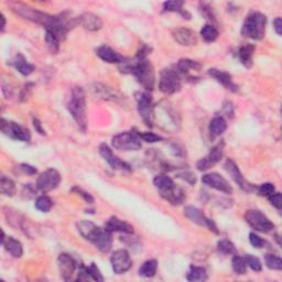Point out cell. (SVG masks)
<instances>
[{
  "instance_id": "cell-42",
  "label": "cell",
  "mask_w": 282,
  "mask_h": 282,
  "mask_svg": "<svg viewBox=\"0 0 282 282\" xmlns=\"http://www.w3.org/2000/svg\"><path fill=\"white\" fill-rule=\"evenodd\" d=\"M266 265L269 269L273 270H282V260L280 257L276 255H266L265 256Z\"/></svg>"
},
{
  "instance_id": "cell-10",
  "label": "cell",
  "mask_w": 282,
  "mask_h": 282,
  "mask_svg": "<svg viewBox=\"0 0 282 282\" xmlns=\"http://www.w3.org/2000/svg\"><path fill=\"white\" fill-rule=\"evenodd\" d=\"M1 132L14 140L27 142V141H30V139H31V134L26 127L17 123L8 122L4 118L1 119Z\"/></svg>"
},
{
  "instance_id": "cell-22",
  "label": "cell",
  "mask_w": 282,
  "mask_h": 282,
  "mask_svg": "<svg viewBox=\"0 0 282 282\" xmlns=\"http://www.w3.org/2000/svg\"><path fill=\"white\" fill-rule=\"evenodd\" d=\"M209 75L213 77L216 82H218L220 85L230 90V92H238V86L233 82V78H231V75L224 72V70H220L217 69H210L209 70Z\"/></svg>"
},
{
  "instance_id": "cell-40",
  "label": "cell",
  "mask_w": 282,
  "mask_h": 282,
  "mask_svg": "<svg viewBox=\"0 0 282 282\" xmlns=\"http://www.w3.org/2000/svg\"><path fill=\"white\" fill-rule=\"evenodd\" d=\"M231 266H233V270L237 275H245L247 270V264L243 257L240 256H234L233 260H231Z\"/></svg>"
},
{
  "instance_id": "cell-1",
  "label": "cell",
  "mask_w": 282,
  "mask_h": 282,
  "mask_svg": "<svg viewBox=\"0 0 282 282\" xmlns=\"http://www.w3.org/2000/svg\"><path fill=\"white\" fill-rule=\"evenodd\" d=\"M150 51L151 49H149L147 45H142V48L139 50L134 61L124 62L122 63L123 67L120 68L122 72L133 74L141 86L145 90H148V92L154 88L155 83L154 69L147 59V55Z\"/></svg>"
},
{
  "instance_id": "cell-14",
  "label": "cell",
  "mask_w": 282,
  "mask_h": 282,
  "mask_svg": "<svg viewBox=\"0 0 282 282\" xmlns=\"http://www.w3.org/2000/svg\"><path fill=\"white\" fill-rule=\"evenodd\" d=\"M224 168L226 171H227V173L230 175V178L235 181V183L237 184L241 190L245 191V192L250 193L255 190V186L253 184H250L248 181L244 178V175L241 174L239 168L237 167V164H236L233 160L228 159L227 161H226Z\"/></svg>"
},
{
  "instance_id": "cell-41",
  "label": "cell",
  "mask_w": 282,
  "mask_h": 282,
  "mask_svg": "<svg viewBox=\"0 0 282 282\" xmlns=\"http://www.w3.org/2000/svg\"><path fill=\"white\" fill-rule=\"evenodd\" d=\"M217 250L224 255H233L236 253L235 245L228 239H221L217 243Z\"/></svg>"
},
{
  "instance_id": "cell-32",
  "label": "cell",
  "mask_w": 282,
  "mask_h": 282,
  "mask_svg": "<svg viewBox=\"0 0 282 282\" xmlns=\"http://www.w3.org/2000/svg\"><path fill=\"white\" fill-rule=\"evenodd\" d=\"M158 269V261L155 259H150L147 260L143 265L140 267L139 269V275L141 277H144V278H152L154 275L157 274Z\"/></svg>"
},
{
  "instance_id": "cell-23",
  "label": "cell",
  "mask_w": 282,
  "mask_h": 282,
  "mask_svg": "<svg viewBox=\"0 0 282 282\" xmlns=\"http://www.w3.org/2000/svg\"><path fill=\"white\" fill-rule=\"evenodd\" d=\"M96 54L99 59H102L104 62L110 64H122L125 62V58L122 57L118 52H116L112 48L107 45H102L96 50Z\"/></svg>"
},
{
  "instance_id": "cell-5",
  "label": "cell",
  "mask_w": 282,
  "mask_h": 282,
  "mask_svg": "<svg viewBox=\"0 0 282 282\" xmlns=\"http://www.w3.org/2000/svg\"><path fill=\"white\" fill-rule=\"evenodd\" d=\"M182 75H181L176 69L170 68L161 70L159 89L163 94L172 95L178 93L182 87Z\"/></svg>"
},
{
  "instance_id": "cell-36",
  "label": "cell",
  "mask_w": 282,
  "mask_h": 282,
  "mask_svg": "<svg viewBox=\"0 0 282 282\" xmlns=\"http://www.w3.org/2000/svg\"><path fill=\"white\" fill-rule=\"evenodd\" d=\"M186 279L189 281H205L208 279V274H206V270L203 267L192 266L189 274L186 275Z\"/></svg>"
},
{
  "instance_id": "cell-21",
  "label": "cell",
  "mask_w": 282,
  "mask_h": 282,
  "mask_svg": "<svg viewBox=\"0 0 282 282\" xmlns=\"http://www.w3.org/2000/svg\"><path fill=\"white\" fill-rule=\"evenodd\" d=\"M105 229L109 233H124L126 235L134 234V227L130 224L126 223L123 219H120L116 216L110 217L105 223Z\"/></svg>"
},
{
  "instance_id": "cell-44",
  "label": "cell",
  "mask_w": 282,
  "mask_h": 282,
  "mask_svg": "<svg viewBox=\"0 0 282 282\" xmlns=\"http://www.w3.org/2000/svg\"><path fill=\"white\" fill-rule=\"evenodd\" d=\"M276 192V188L273 183H264L258 188V194L260 196H265V198H269Z\"/></svg>"
},
{
  "instance_id": "cell-39",
  "label": "cell",
  "mask_w": 282,
  "mask_h": 282,
  "mask_svg": "<svg viewBox=\"0 0 282 282\" xmlns=\"http://www.w3.org/2000/svg\"><path fill=\"white\" fill-rule=\"evenodd\" d=\"M60 40L51 32H45V43H47L50 51L53 54H57L60 51Z\"/></svg>"
},
{
  "instance_id": "cell-16",
  "label": "cell",
  "mask_w": 282,
  "mask_h": 282,
  "mask_svg": "<svg viewBox=\"0 0 282 282\" xmlns=\"http://www.w3.org/2000/svg\"><path fill=\"white\" fill-rule=\"evenodd\" d=\"M202 182L212 189L219 191V192L226 194L233 193V188H231L230 184L227 182V180L218 173H208L203 175Z\"/></svg>"
},
{
  "instance_id": "cell-54",
  "label": "cell",
  "mask_w": 282,
  "mask_h": 282,
  "mask_svg": "<svg viewBox=\"0 0 282 282\" xmlns=\"http://www.w3.org/2000/svg\"><path fill=\"white\" fill-rule=\"evenodd\" d=\"M274 28H275V31L277 32L278 35L282 34V19L280 17L276 18L274 20Z\"/></svg>"
},
{
  "instance_id": "cell-15",
  "label": "cell",
  "mask_w": 282,
  "mask_h": 282,
  "mask_svg": "<svg viewBox=\"0 0 282 282\" xmlns=\"http://www.w3.org/2000/svg\"><path fill=\"white\" fill-rule=\"evenodd\" d=\"M58 266L62 279L65 281H70L76 271V261L69 254H61L58 257Z\"/></svg>"
},
{
  "instance_id": "cell-24",
  "label": "cell",
  "mask_w": 282,
  "mask_h": 282,
  "mask_svg": "<svg viewBox=\"0 0 282 282\" xmlns=\"http://www.w3.org/2000/svg\"><path fill=\"white\" fill-rule=\"evenodd\" d=\"M159 194L161 195V198L172 205H181L186 198L184 191L176 185L167 191H163V192H160Z\"/></svg>"
},
{
  "instance_id": "cell-28",
  "label": "cell",
  "mask_w": 282,
  "mask_h": 282,
  "mask_svg": "<svg viewBox=\"0 0 282 282\" xmlns=\"http://www.w3.org/2000/svg\"><path fill=\"white\" fill-rule=\"evenodd\" d=\"M226 129H227V123H226V120L221 116H216V117L211 120L209 132L211 137L213 139L223 135L226 132Z\"/></svg>"
},
{
  "instance_id": "cell-53",
  "label": "cell",
  "mask_w": 282,
  "mask_h": 282,
  "mask_svg": "<svg viewBox=\"0 0 282 282\" xmlns=\"http://www.w3.org/2000/svg\"><path fill=\"white\" fill-rule=\"evenodd\" d=\"M20 170H21L23 173H27L29 175H34V174H37V172H38L37 169L32 167V165H30V164H21V165H20Z\"/></svg>"
},
{
  "instance_id": "cell-3",
  "label": "cell",
  "mask_w": 282,
  "mask_h": 282,
  "mask_svg": "<svg viewBox=\"0 0 282 282\" xmlns=\"http://www.w3.org/2000/svg\"><path fill=\"white\" fill-rule=\"evenodd\" d=\"M266 26L267 17L265 14L258 11H251L246 17L240 32L243 37L258 41L265 37Z\"/></svg>"
},
{
  "instance_id": "cell-51",
  "label": "cell",
  "mask_w": 282,
  "mask_h": 282,
  "mask_svg": "<svg viewBox=\"0 0 282 282\" xmlns=\"http://www.w3.org/2000/svg\"><path fill=\"white\" fill-rule=\"evenodd\" d=\"M269 202L271 203V205H274L277 210H281L282 208V200H281V193L279 192H275L273 195H270L269 198Z\"/></svg>"
},
{
  "instance_id": "cell-48",
  "label": "cell",
  "mask_w": 282,
  "mask_h": 282,
  "mask_svg": "<svg viewBox=\"0 0 282 282\" xmlns=\"http://www.w3.org/2000/svg\"><path fill=\"white\" fill-rule=\"evenodd\" d=\"M200 11H201V13H202V16L205 19L214 20L215 16H214V12H213V8H211L209 3L201 2L200 3Z\"/></svg>"
},
{
  "instance_id": "cell-6",
  "label": "cell",
  "mask_w": 282,
  "mask_h": 282,
  "mask_svg": "<svg viewBox=\"0 0 282 282\" xmlns=\"http://www.w3.org/2000/svg\"><path fill=\"white\" fill-rule=\"evenodd\" d=\"M135 97L137 100V108L140 117L142 118L147 127L152 128L154 126V105L152 96L148 92H137L135 94Z\"/></svg>"
},
{
  "instance_id": "cell-52",
  "label": "cell",
  "mask_w": 282,
  "mask_h": 282,
  "mask_svg": "<svg viewBox=\"0 0 282 282\" xmlns=\"http://www.w3.org/2000/svg\"><path fill=\"white\" fill-rule=\"evenodd\" d=\"M176 178H179V179H182L184 181H186V182L190 183L191 185H193L196 183V176L194 173L192 172H182V173H179V174H176Z\"/></svg>"
},
{
  "instance_id": "cell-57",
  "label": "cell",
  "mask_w": 282,
  "mask_h": 282,
  "mask_svg": "<svg viewBox=\"0 0 282 282\" xmlns=\"http://www.w3.org/2000/svg\"><path fill=\"white\" fill-rule=\"evenodd\" d=\"M1 20H2V24H1V32L4 31V28H6V17L4 14L1 13Z\"/></svg>"
},
{
  "instance_id": "cell-34",
  "label": "cell",
  "mask_w": 282,
  "mask_h": 282,
  "mask_svg": "<svg viewBox=\"0 0 282 282\" xmlns=\"http://www.w3.org/2000/svg\"><path fill=\"white\" fill-rule=\"evenodd\" d=\"M218 30L216 29L213 24H205V26L201 29V37L208 43L216 41L218 38Z\"/></svg>"
},
{
  "instance_id": "cell-33",
  "label": "cell",
  "mask_w": 282,
  "mask_h": 282,
  "mask_svg": "<svg viewBox=\"0 0 282 282\" xmlns=\"http://www.w3.org/2000/svg\"><path fill=\"white\" fill-rule=\"evenodd\" d=\"M153 184L155 188L158 189L159 193L163 192V191H167L171 188H173L175 185V183L173 182V180L168 176L167 174H159L154 178L153 180Z\"/></svg>"
},
{
  "instance_id": "cell-13",
  "label": "cell",
  "mask_w": 282,
  "mask_h": 282,
  "mask_svg": "<svg viewBox=\"0 0 282 282\" xmlns=\"http://www.w3.org/2000/svg\"><path fill=\"white\" fill-rule=\"evenodd\" d=\"M110 264H112L115 274L122 275L127 273L132 268L133 260L130 258V255L127 250L119 249L116 250L110 257Z\"/></svg>"
},
{
  "instance_id": "cell-47",
  "label": "cell",
  "mask_w": 282,
  "mask_h": 282,
  "mask_svg": "<svg viewBox=\"0 0 282 282\" xmlns=\"http://www.w3.org/2000/svg\"><path fill=\"white\" fill-rule=\"evenodd\" d=\"M249 241H250V244L255 247V248H258V249L264 248L266 245H268L266 240H264L260 237V236H258L255 233L249 234Z\"/></svg>"
},
{
  "instance_id": "cell-7",
  "label": "cell",
  "mask_w": 282,
  "mask_h": 282,
  "mask_svg": "<svg viewBox=\"0 0 282 282\" xmlns=\"http://www.w3.org/2000/svg\"><path fill=\"white\" fill-rule=\"evenodd\" d=\"M245 220L251 228L260 233H269L275 229V224L259 210L246 211Z\"/></svg>"
},
{
  "instance_id": "cell-35",
  "label": "cell",
  "mask_w": 282,
  "mask_h": 282,
  "mask_svg": "<svg viewBox=\"0 0 282 282\" xmlns=\"http://www.w3.org/2000/svg\"><path fill=\"white\" fill-rule=\"evenodd\" d=\"M183 6H184V2L178 1V0H174V1H165L163 3V11L180 12L183 17H186V19H190L191 16L182 9Z\"/></svg>"
},
{
  "instance_id": "cell-43",
  "label": "cell",
  "mask_w": 282,
  "mask_h": 282,
  "mask_svg": "<svg viewBox=\"0 0 282 282\" xmlns=\"http://www.w3.org/2000/svg\"><path fill=\"white\" fill-rule=\"evenodd\" d=\"M244 259L246 261V264L248 267H250L251 269L256 273H260L261 269H263V265H261V261L259 260V258H257L256 256L254 255H246L244 257Z\"/></svg>"
},
{
  "instance_id": "cell-27",
  "label": "cell",
  "mask_w": 282,
  "mask_h": 282,
  "mask_svg": "<svg viewBox=\"0 0 282 282\" xmlns=\"http://www.w3.org/2000/svg\"><path fill=\"white\" fill-rule=\"evenodd\" d=\"M174 68L181 75H182L183 78L188 77L190 79H192L189 75L190 72L191 70H200L202 69V64L190 59H181L180 61L174 65Z\"/></svg>"
},
{
  "instance_id": "cell-49",
  "label": "cell",
  "mask_w": 282,
  "mask_h": 282,
  "mask_svg": "<svg viewBox=\"0 0 282 282\" xmlns=\"http://www.w3.org/2000/svg\"><path fill=\"white\" fill-rule=\"evenodd\" d=\"M72 191V192H75L76 194H78L79 196H82V198L84 199V201H86V202L88 203V204H93L94 203V198L92 195H90L89 193H87V192H85L84 190H82V189H79L78 186H74V188L70 190Z\"/></svg>"
},
{
  "instance_id": "cell-31",
  "label": "cell",
  "mask_w": 282,
  "mask_h": 282,
  "mask_svg": "<svg viewBox=\"0 0 282 282\" xmlns=\"http://www.w3.org/2000/svg\"><path fill=\"white\" fill-rule=\"evenodd\" d=\"M94 245L96 246V248L99 251H102V253H104V254L108 253V251L112 249V246H113L112 233H109V231H107L104 228L103 233L100 234V236L97 238V240L94 243Z\"/></svg>"
},
{
  "instance_id": "cell-12",
  "label": "cell",
  "mask_w": 282,
  "mask_h": 282,
  "mask_svg": "<svg viewBox=\"0 0 282 282\" xmlns=\"http://www.w3.org/2000/svg\"><path fill=\"white\" fill-rule=\"evenodd\" d=\"M224 147L225 142L223 140L219 141L217 144H215L213 148L211 149L209 154L206 157L201 159L198 163H196V168L199 171H208L211 168H213L215 164H217L220 159L223 158L224 153Z\"/></svg>"
},
{
  "instance_id": "cell-30",
  "label": "cell",
  "mask_w": 282,
  "mask_h": 282,
  "mask_svg": "<svg viewBox=\"0 0 282 282\" xmlns=\"http://www.w3.org/2000/svg\"><path fill=\"white\" fill-rule=\"evenodd\" d=\"M255 52V45L254 44H245L240 47L238 50L237 57L239 59L240 63L246 68H251L253 65V55Z\"/></svg>"
},
{
  "instance_id": "cell-19",
  "label": "cell",
  "mask_w": 282,
  "mask_h": 282,
  "mask_svg": "<svg viewBox=\"0 0 282 282\" xmlns=\"http://www.w3.org/2000/svg\"><path fill=\"white\" fill-rule=\"evenodd\" d=\"M92 93L96 98H100L104 100H112V102H119L120 99H125V96L117 90L105 86L103 84H94L92 86Z\"/></svg>"
},
{
  "instance_id": "cell-2",
  "label": "cell",
  "mask_w": 282,
  "mask_h": 282,
  "mask_svg": "<svg viewBox=\"0 0 282 282\" xmlns=\"http://www.w3.org/2000/svg\"><path fill=\"white\" fill-rule=\"evenodd\" d=\"M67 108L72 115L75 123L83 133L87 129V116H86V95L83 87L75 86L70 90V95L68 99Z\"/></svg>"
},
{
  "instance_id": "cell-11",
  "label": "cell",
  "mask_w": 282,
  "mask_h": 282,
  "mask_svg": "<svg viewBox=\"0 0 282 282\" xmlns=\"http://www.w3.org/2000/svg\"><path fill=\"white\" fill-rule=\"evenodd\" d=\"M184 215L188 217L191 221L199 226H203V227H208L211 231H214L215 234H218L217 226L215 225L214 220L209 217L203 213L200 209L195 208V206H186L184 209Z\"/></svg>"
},
{
  "instance_id": "cell-8",
  "label": "cell",
  "mask_w": 282,
  "mask_h": 282,
  "mask_svg": "<svg viewBox=\"0 0 282 282\" xmlns=\"http://www.w3.org/2000/svg\"><path fill=\"white\" fill-rule=\"evenodd\" d=\"M113 147L122 151H137L142 147L138 133L125 132L115 136L112 140Z\"/></svg>"
},
{
  "instance_id": "cell-25",
  "label": "cell",
  "mask_w": 282,
  "mask_h": 282,
  "mask_svg": "<svg viewBox=\"0 0 282 282\" xmlns=\"http://www.w3.org/2000/svg\"><path fill=\"white\" fill-rule=\"evenodd\" d=\"M79 24L88 31H98L103 27V21L96 14L85 12L79 17Z\"/></svg>"
},
{
  "instance_id": "cell-4",
  "label": "cell",
  "mask_w": 282,
  "mask_h": 282,
  "mask_svg": "<svg viewBox=\"0 0 282 282\" xmlns=\"http://www.w3.org/2000/svg\"><path fill=\"white\" fill-rule=\"evenodd\" d=\"M10 8H11L13 12L19 14V16L23 17L24 19H28L32 22L41 24V26H43L45 29H47L52 22L53 16H51V14L39 11V10H35L31 7L26 6V4L23 3L12 2L10 3Z\"/></svg>"
},
{
  "instance_id": "cell-46",
  "label": "cell",
  "mask_w": 282,
  "mask_h": 282,
  "mask_svg": "<svg viewBox=\"0 0 282 282\" xmlns=\"http://www.w3.org/2000/svg\"><path fill=\"white\" fill-rule=\"evenodd\" d=\"M88 274L90 276V278H92L95 281H97V282H103L104 281L103 275L100 274L99 268L95 264H92L88 267Z\"/></svg>"
},
{
  "instance_id": "cell-38",
  "label": "cell",
  "mask_w": 282,
  "mask_h": 282,
  "mask_svg": "<svg viewBox=\"0 0 282 282\" xmlns=\"http://www.w3.org/2000/svg\"><path fill=\"white\" fill-rule=\"evenodd\" d=\"M0 190H1V193L7 195V196H13L16 194V184H14L13 181L6 176H1V180H0Z\"/></svg>"
},
{
  "instance_id": "cell-55",
  "label": "cell",
  "mask_w": 282,
  "mask_h": 282,
  "mask_svg": "<svg viewBox=\"0 0 282 282\" xmlns=\"http://www.w3.org/2000/svg\"><path fill=\"white\" fill-rule=\"evenodd\" d=\"M33 127L40 135H42V136L45 135V130L43 129L42 124H41V122H40L38 118H33Z\"/></svg>"
},
{
  "instance_id": "cell-18",
  "label": "cell",
  "mask_w": 282,
  "mask_h": 282,
  "mask_svg": "<svg viewBox=\"0 0 282 282\" xmlns=\"http://www.w3.org/2000/svg\"><path fill=\"white\" fill-rule=\"evenodd\" d=\"M76 228L78 230L79 235L82 236L84 239H86L90 243H95L97 240V238L100 236V234L103 233V228L98 227L97 225H95L93 221L90 220H79L76 224Z\"/></svg>"
},
{
  "instance_id": "cell-45",
  "label": "cell",
  "mask_w": 282,
  "mask_h": 282,
  "mask_svg": "<svg viewBox=\"0 0 282 282\" xmlns=\"http://www.w3.org/2000/svg\"><path fill=\"white\" fill-rule=\"evenodd\" d=\"M138 136L140 139H142L145 142L149 143H154V142H159V141L163 140V138L161 136L153 134V133H138Z\"/></svg>"
},
{
  "instance_id": "cell-56",
  "label": "cell",
  "mask_w": 282,
  "mask_h": 282,
  "mask_svg": "<svg viewBox=\"0 0 282 282\" xmlns=\"http://www.w3.org/2000/svg\"><path fill=\"white\" fill-rule=\"evenodd\" d=\"M224 109L226 112V116L229 118H233L234 117V108H233V105L229 102H226L224 105Z\"/></svg>"
},
{
  "instance_id": "cell-17",
  "label": "cell",
  "mask_w": 282,
  "mask_h": 282,
  "mask_svg": "<svg viewBox=\"0 0 282 282\" xmlns=\"http://www.w3.org/2000/svg\"><path fill=\"white\" fill-rule=\"evenodd\" d=\"M99 153L102 155L103 159L107 162L110 167L114 170L118 171H132V168L128 163H126L125 161L120 160L117 155H115L113 150L110 149L106 143H102L99 145Z\"/></svg>"
},
{
  "instance_id": "cell-20",
  "label": "cell",
  "mask_w": 282,
  "mask_h": 282,
  "mask_svg": "<svg viewBox=\"0 0 282 282\" xmlns=\"http://www.w3.org/2000/svg\"><path fill=\"white\" fill-rule=\"evenodd\" d=\"M172 37L176 42L184 47H192L198 43V35L189 28H176L172 31Z\"/></svg>"
},
{
  "instance_id": "cell-50",
  "label": "cell",
  "mask_w": 282,
  "mask_h": 282,
  "mask_svg": "<svg viewBox=\"0 0 282 282\" xmlns=\"http://www.w3.org/2000/svg\"><path fill=\"white\" fill-rule=\"evenodd\" d=\"M33 86H34V84H32V83H29L27 85H24V87L22 88L21 93H20V100H21V102H26V100H28L29 97L31 96V92H32Z\"/></svg>"
},
{
  "instance_id": "cell-29",
  "label": "cell",
  "mask_w": 282,
  "mask_h": 282,
  "mask_svg": "<svg viewBox=\"0 0 282 282\" xmlns=\"http://www.w3.org/2000/svg\"><path fill=\"white\" fill-rule=\"evenodd\" d=\"M12 64L18 72L23 75V76H29L30 74L33 73V70L35 69L34 65L29 63L22 54H17L16 58L13 59Z\"/></svg>"
},
{
  "instance_id": "cell-9",
  "label": "cell",
  "mask_w": 282,
  "mask_h": 282,
  "mask_svg": "<svg viewBox=\"0 0 282 282\" xmlns=\"http://www.w3.org/2000/svg\"><path fill=\"white\" fill-rule=\"evenodd\" d=\"M61 183V175L55 169H48L39 175L37 180V188L43 193L51 192Z\"/></svg>"
},
{
  "instance_id": "cell-37",
  "label": "cell",
  "mask_w": 282,
  "mask_h": 282,
  "mask_svg": "<svg viewBox=\"0 0 282 282\" xmlns=\"http://www.w3.org/2000/svg\"><path fill=\"white\" fill-rule=\"evenodd\" d=\"M34 206L35 209L42 212V213H48L53 208V201L47 195H41L35 200Z\"/></svg>"
},
{
  "instance_id": "cell-26",
  "label": "cell",
  "mask_w": 282,
  "mask_h": 282,
  "mask_svg": "<svg viewBox=\"0 0 282 282\" xmlns=\"http://www.w3.org/2000/svg\"><path fill=\"white\" fill-rule=\"evenodd\" d=\"M1 244L4 247V249H6L12 257H14V258H20V257L23 255L22 244L20 243L19 240L14 239L13 237H6L3 230H2Z\"/></svg>"
}]
</instances>
